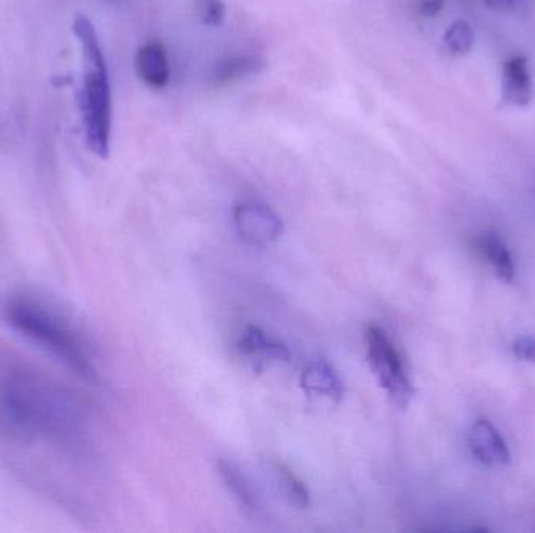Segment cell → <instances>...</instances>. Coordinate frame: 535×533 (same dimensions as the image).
I'll return each instance as SVG.
<instances>
[{"mask_svg":"<svg viewBox=\"0 0 535 533\" xmlns=\"http://www.w3.org/2000/svg\"><path fill=\"white\" fill-rule=\"evenodd\" d=\"M0 441L63 463L80 462L93 451L90 418L82 402L32 371H13L0 380Z\"/></svg>","mask_w":535,"mask_h":533,"instance_id":"cell-1","label":"cell"},{"mask_svg":"<svg viewBox=\"0 0 535 533\" xmlns=\"http://www.w3.org/2000/svg\"><path fill=\"white\" fill-rule=\"evenodd\" d=\"M4 316L8 326L19 335L54 355L80 376L93 379L96 368L90 347L57 312L29 297H15L5 305Z\"/></svg>","mask_w":535,"mask_h":533,"instance_id":"cell-2","label":"cell"},{"mask_svg":"<svg viewBox=\"0 0 535 533\" xmlns=\"http://www.w3.org/2000/svg\"><path fill=\"white\" fill-rule=\"evenodd\" d=\"M74 33L83 55V79L80 88V113L88 147L94 155L107 158L112 135V91L107 63L90 19L77 16Z\"/></svg>","mask_w":535,"mask_h":533,"instance_id":"cell-3","label":"cell"},{"mask_svg":"<svg viewBox=\"0 0 535 533\" xmlns=\"http://www.w3.org/2000/svg\"><path fill=\"white\" fill-rule=\"evenodd\" d=\"M365 341L368 363L379 385L398 407L406 408L412 401L413 388L395 344L381 327L374 324L365 330Z\"/></svg>","mask_w":535,"mask_h":533,"instance_id":"cell-4","label":"cell"},{"mask_svg":"<svg viewBox=\"0 0 535 533\" xmlns=\"http://www.w3.org/2000/svg\"><path fill=\"white\" fill-rule=\"evenodd\" d=\"M234 219L241 240L252 246L274 243L284 233L281 216L262 202H241L235 207Z\"/></svg>","mask_w":535,"mask_h":533,"instance_id":"cell-5","label":"cell"},{"mask_svg":"<svg viewBox=\"0 0 535 533\" xmlns=\"http://www.w3.org/2000/svg\"><path fill=\"white\" fill-rule=\"evenodd\" d=\"M532 101V80L528 60L514 57L506 61L501 80V105L526 107Z\"/></svg>","mask_w":535,"mask_h":533,"instance_id":"cell-6","label":"cell"},{"mask_svg":"<svg viewBox=\"0 0 535 533\" xmlns=\"http://www.w3.org/2000/svg\"><path fill=\"white\" fill-rule=\"evenodd\" d=\"M470 448L474 457L487 466L507 465L510 452L498 430L484 419L474 424L470 433Z\"/></svg>","mask_w":535,"mask_h":533,"instance_id":"cell-7","label":"cell"},{"mask_svg":"<svg viewBox=\"0 0 535 533\" xmlns=\"http://www.w3.org/2000/svg\"><path fill=\"white\" fill-rule=\"evenodd\" d=\"M135 71L141 82L152 90H163L169 83V61L165 46L158 41L146 43L135 55Z\"/></svg>","mask_w":535,"mask_h":533,"instance_id":"cell-8","label":"cell"},{"mask_svg":"<svg viewBox=\"0 0 535 533\" xmlns=\"http://www.w3.org/2000/svg\"><path fill=\"white\" fill-rule=\"evenodd\" d=\"M216 471L220 474L221 480L226 485L227 491L232 494L241 510L246 515H257L260 512L259 494L252 487L251 480L234 462L220 458L216 462Z\"/></svg>","mask_w":535,"mask_h":533,"instance_id":"cell-9","label":"cell"},{"mask_svg":"<svg viewBox=\"0 0 535 533\" xmlns=\"http://www.w3.org/2000/svg\"><path fill=\"white\" fill-rule=\"evenodd\" d=\"M301 387L307 394L342 401L345 387L338 374L324 362L310 363L301 374Z\"/></svg>","mask_w":535,"mask_h":533,"instance_id":"cell-10","label":"cell"},{"mask_svg":"<svg viewBox=\"0 0 535 533\" xmlns=\"http://www.w3.org/2000/svg\"><path fill=\"white\" fill-rule=\"evenodd\" d=\"M265 66V58L260 57V55H230V57L221 60L220 63H216L210 80L215 86H226L229 83L245 79V77L259 74L265 69Z\"/></svg>","mask_w":535,"mask_h":533,"instance_id":"cell-11","label":"cell"},{"mask_svg":"<svg viewBox=\"0 0 535 533\" xmlns=\"http://www.w3.org/2000/svg\"><path fill=\"white\" fill-rule=\"evenodd\" d=\"M240 349L246 355L259 357L262 360H271V362H288L290 360V351L285 344L274 340L270 335H266L262 329L255 326H249L241 335Z\"/></svg>","mask_w":535,"mask_h":533,"instance_id":"cell-12","label":"cell"},{"mask_svg":"<svg viewBox=\"0 0 535 533\" xmlns=\"http://www.w3.org/2000/svg\"><path fill=\"white\" fill-rule=\"evenodd\" d=\"M478 249L482 257L489 260L498 279L506 283L514 280V262H512V257H510L509 251H507V247L504 246L501 238L496 237L493 233H485L484 237L478 240Z\"/></svg>","mask_w":535,"mask_h":533,"instance_id":"cell-13","label":"cell"},{"mask_svg":"<svg viewBox=\"0 0 535 533\" xmlns=\"http://www.w3.org/2000/svg\"><path fill=\"white\" fill-rule=\"evenodd\" d=\"M271 471H273L277 488L284 494L288 504L299 508V510H306L310 505V494L302 480L279 460L271 463Z\"/></svg>","mask_w":535,"mask_h":533,"instance_id":"cell-14","label":"cell"},{"mask_svg":"<svg viewBox=\"0 0 535 533\" xmlns=\"http://www.w3.org/2000/svg\"><path fill=\"white\" fill-rule=\"evenodd\" d=\"M474 33L465 21L454 22L445 33V46L454 57H464L473 49Z\"/></svg>","mask_w":535,"mask_h":533,"instance_id":"cell-15","label":"cell"},{"mask_svg":"<svg viewBox=\"0 0 535 533\" xmlns=\"http://www.w3.org/2000/svg\"><path fill=\"white\" fill-rule=\"evenodd\" d=\"M194 13L204 26L221 27L226 21V5L223 0H194Z\"/></svg>","mask_w":535,"mask_h":533,"instance_id":"cell-16","label":"cell"},{"mask_svg":"<svg viewBox=\"0 0 535 533\" xmlns=\"http://www.w3.org/2000/svg\"><path fill=\"white\" fill-rule=\"evenodd\" d=\"M515 357L523 362L534 363L535 365V338L534 337H520L514 341L512 346Z\"/></svg>","mask_w":535,"mask_h":533,"instance_id":"cell-17","label":"cell"},{"mask_svg":"<svg viewBox=\"0 0 535 533\" xmlns=\"http://www.w3.org/2000/svg\"><path fill=\"white\" fill-rule=\"evenodd\" d=\"M445 7V0H423L420 5V13L426 18H434Z\"/></svg>","mask_w":535,"mask_h":533,"instance_id":"cell-18","label":"cell"},{"mask_svg":"<svg viewBox=\"0 0 535 533\" xmlns=\"http://www.w3.org/2000/svg\"><path fill=\"white\" fill-rule=\"evenodd\" d=\"M487 7L495 11H510L514 8V0H484Z\"/></svg>","mask_w":535,"mask_h":533,"instance_id":"cell-19","label":"cell"},{"mask_svg":"<svg viewBox=\"0 0 535 533\" xmlns=\"http://www.w3.org/2000/svg\"><path fill=\"white\" fill-rule=\"evenodd\" d=\"M110 2H123V0H110Z\"/></svg>","mask_w":535,"mask_h":533,"instance_id":"cell-20","label":"cell"}]
</instances>
